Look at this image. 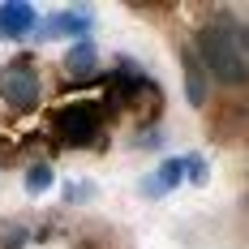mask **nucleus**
Listing matches in <instances>:
<instances>
[{
  "label": "nucleus",
  "mask_w": 249,
  "mask_h": 249,
  "mask_svg": "<svg viewBox=\"0 0 249 249\" xmlns=\"http://www.w3.org/2000/svg\"><path fill=\"white\" fill-rule=\"evenodd\" d=\"M194 56L219 82H245V30L241 26H202Z\"/></svg>",
  "instance_id": "1"
},
{
  "label": "nucleus",
  "mask_w": 249,
  "mask_h": 249,
  "mask_svg": "<svg viewBox=\"0 0 249 249\" xmlns=\"http://www.w3.org/2000/svg\"><path fill=\"white\" fill-rule=\"evenodd\" d=\"M0 99L9 107H35L39 103V73L30 69L26 56L0 69Z\"/></svg>",
  "instance_id": "2"
},
{
  "label": "nucleus",
  "mask_w": 249,
  "mask_h": 249,
  "mask_svg": "<svg viewBox=\"0 0 249 249\" xmlns=\"http://www.w3.org/2000/svg\"><path fill=\"white\" fill-rule=\"evenodd\" d=\"M52 129H56V138H60L65 146H86V142H95V133H99V112H95V107H82V103L60 107L56 121H52Z\"/></svg>",
  "instance_id": "3"
},
{
  "label": "nucleus",
  "mask_w": 249,
  "mask_h": 249,
  "mask_svg": "<svg viewBox=\"0 0 249 249\" xmlns=\"http://www.w3.org/2000/svg\"><path fill=\"white\" fill-rule=\"evenodd\" d=\"M35 22H39L35 4H26V0L0 4V39H26V35L35 30Z\"/></svg>",
  "instance_id": "4"
},
{
  "label": "nucleus",
  "mask_w": 249,
  "mask_h": 249,
  "mask_svg": "<svg viewBox=\"0 0 249 249\" xmlns=\"http://www.w3.org/2000/svg\"><path fill=\"white\" fill-rule=\"evenodd\" d=\"M86 30H90V13L86 9H65V13L48 18V30L43 35H52V39H82Z\"/></svg>",
  "instance_id": "5"
},
{
  "label": "nucleus",
  "mask_w": 249,
  "mask_h": 249,
  "mask_svg": "<svg viewBox=\"0 0 249 249\" xmlns=\"http://www.w3.org/2000/svg\"><path fill=\"white\" fill-rule=\"evenodd\" d=\"M180 176H185V163H180V159H168V163H159V172H155V176H146V180H142V194L163 198L168 189H176V185H180Z\"/></svg>",
  "instance_id": "6"
},
{
  "label": "nucleus",
  "mask_w": 249,
  "mask_h": 249,
  "mask_svg": "<svg viewBox=\"0 0 249 249\" xmlns=\"http://www.w3.org/2000/svg\"><path fill=\"white\" fill-rule=\"evenodd\" d=\"M65 73H69V77H90V73H95V48H90L86 39L65 56Z\"/></svg>",
  "instance_id": "7"
},
{
  "label": "nucleus",
  "mask_w": 249,
  "mask_h": 249,
  "mask_svg": "<svg viewBox=\"0 0 249 249\" xmlns=\"http://www.w3.org/2000/svg\"><path fill=\"white\" fill-rule=\"evenodd\" d=\"M185 86H189V103L202 107L206 103V77H202V65L194 52H185Z\"/></svg>",
  "instance_id": "8"
},
{
  "label": "nucleus",
  "mask_w": 249,
  "mask_h": 249,
  "mask_svg": "<svg viewBox=\"0 0 249 249\" xmlns=\"http://www.w3.org/2000/svg\"><path fill=\"white\" fill-rule=\"evenodd\" d=\"M52 185H56V172H52L48 163H35V168H26V194H48Z\"/></svg>",
  "instance_id": "9"
},
{
  "label": "nucleus",
  "mask_w": 249,
  "mask_h": 249,
  "mask_svg": "<svg viewBox=\"0 0 249 249\" xmlns=\"http://www.w3.org/2000/svg\"><path fill=\"white\" fill-rule=\"evenodd\" d=\"M26 241H30V232H26L22 224H4L0 228V249H26Z\"/></svg>",
  "instance_id": "10"
},
{
  "label": "nucleus",
  "mask_w": 249,
  "mask_h": 249,
  "mask_svg": "<svg viewBox=\"0 0 249 249\" xmlns=\"http://www.w3.org/2000/svg\"><path fill=\"white\" fill-rule=\"evenodd\" d=\"M180 163H185V172H189V180H194V185H206V159H202V155H185V159H180Z\"/></svg>",
  "instance_id": "11"
},
{
  "label": "nucleus",
  "mask_w": 249,
  "mask_h": 249,
  "mask_svg": "<svg viewBox=\"0 0 249 249\" xmlns=\"http://www.w3.org/2000/svg\"><path fill=\"white\" fill-rule=\"evenodd\" d=\"M95 194V185H86V180H73L69 185V202H82V198H90Z\"/></svg>",
  "instance_id": "12"
}]
</instances>
